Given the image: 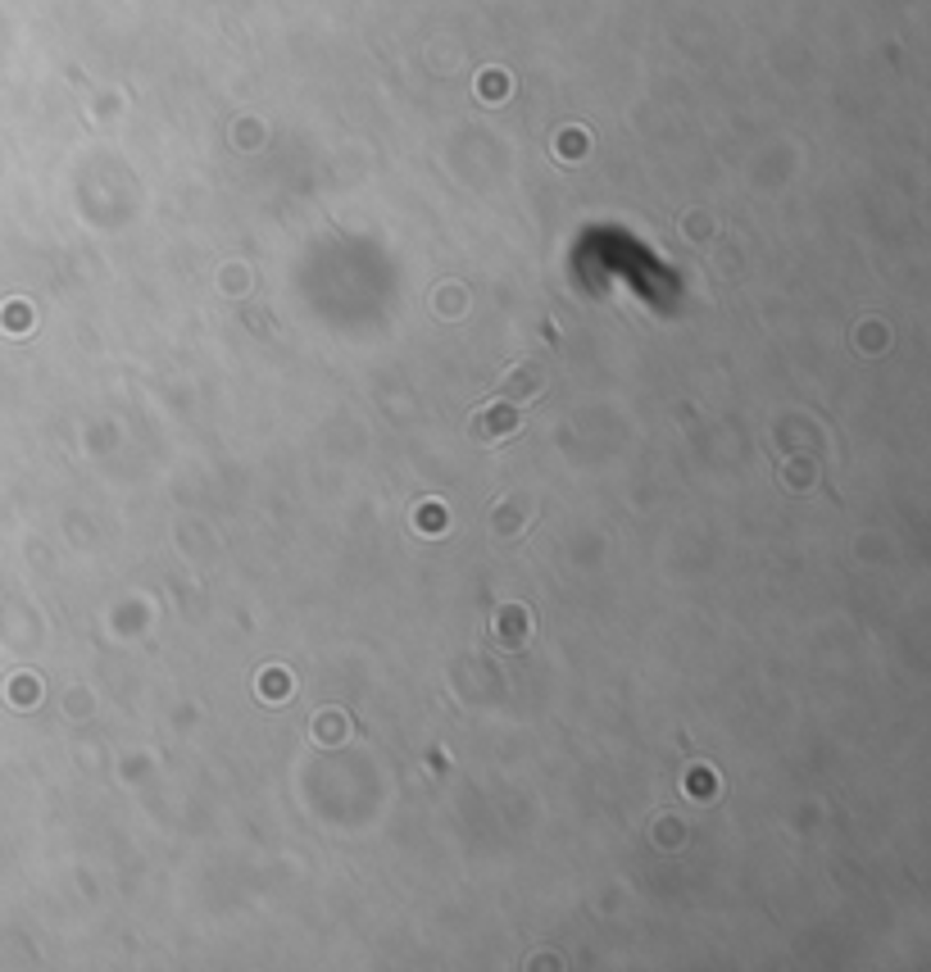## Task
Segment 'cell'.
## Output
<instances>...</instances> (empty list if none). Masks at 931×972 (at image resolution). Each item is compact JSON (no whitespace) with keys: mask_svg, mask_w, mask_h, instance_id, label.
<instances>
[{"mask_svg":"<svg viewBox=\"0 0 931 972\" xmlns=\"http://www.w3.org/2000/svg\"><path fill=\"white\" fill-rule=\"evenodd\" d=\"M504 391H509V396H532V391H540V368H536V364H514L509 377H504Z\"/></svg>","mask_w":931,"mask_h":972,"instance_id":"obj_2","label":"cell"},{"mask_svg":"<svg viewBox=\"0 0 931 972\" xmlns=\"http://www.w3.org/2000/svg\"><path fill=\"white\" fill-rule=\"evenodd\" d=\"M523 623H527L523 609H504V613H500V636L509 641V645H518V641H523Z\"/></svg>","mask_w":931,"mask_h":972,"instance_id":"obj_3","label":"cell"},{"mask_svg":"<svg viewBox=\"0 0 931 972\" xmlns=\"http://www.w3.org/2000/svg\"><path fill=\"white\" fill-rule=\"evenodd\" d=\"M518 427V414L509 409V405H486L477 418H473V437H482V441H491V437H509Z\"/></svg>","mask_w":931,"mask_h":972,"instance_id":"obj_1","label":"cell"}]
</instances>
